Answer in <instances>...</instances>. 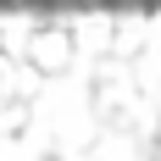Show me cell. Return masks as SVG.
Returning a JSON list of instances; mask_svg holds the SVG:
<instances>
[{"mask_svg":"<svg viewBox=\"0 0 161 161\" xmlns=\"http://www.w3.org/2000/svg\"><path fill=\"white\" fill-rule=\"evenodd\" d=\"M28 56H33V67H39V72H56V67H67V33H61V28H39Z\"/></svg>","mask_w":161,"mask_h":161,"instance_id":"1","label":"cell"}]
</instances>
